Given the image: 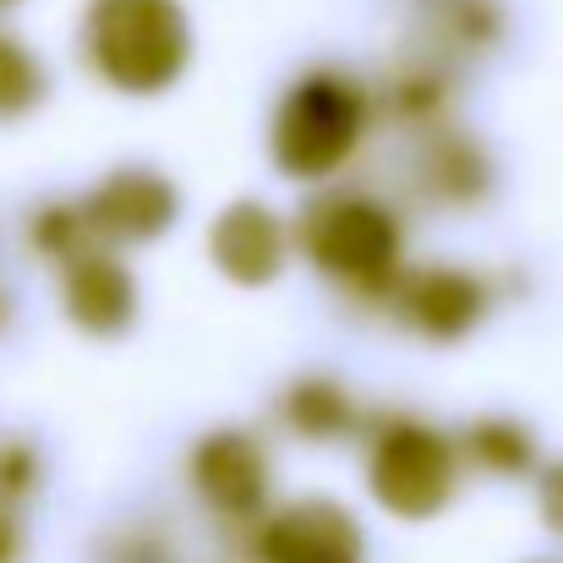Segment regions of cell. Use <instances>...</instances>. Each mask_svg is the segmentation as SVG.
<instances>
[{"instance_id":"6da1fadb","label":"cell","mask_w":563,"mask_h":563,"mask_svg":"<svg viewBox=\"0 0 563 563\" xmlns=\"http://www.w3.org/2000/svg\"><path fill=\"white\" fill-rule=\"evenodd\" d=\"M93 77L121 93H165L191 60V16L181 0H93L82 16Z\"/></svg>"},{"instance_id":"7a4b0ae2","label":"cell","mask_w":563,"mask_h":563,"mask_svg":"<svg viewBox=\"0 0 563 563\" xmlns=\"http://www.w3.org/2000/svg\"><path fill=\"white\" fill-rule=\"evenodd\" d=\"M362 132H367V93L340 71H312L279 99L268 126V154L279 176L323 181L356 154Z\"/></svg>"},{"instance_id":"3957f363","label":"cell","mask_w":563,"mask_h":563,"mask_svg":"<svg viewBox=\"0 0 563 563\" xmlns=\"http://www.w3.org/2000/svg\"><path fill=\"white\" fill-rule=\"evenodd\" d=\"M296 246L312 268L362 296H388L399 279V219L362 191L312 197L296 219Z\"/></svg>"},{"instance_id":"277c9868","label":"cell","mask_w":563,"mask_h":563,"mask_svg":"<svg viewBox=\"0 0 563 563\" xmlns=\"http://www.w3.org/2000/svg\"><path fill=\"white\" fill-rule=\"evenodd\" d=\"M367 487L394 520H432L460 487V443L421 421H388L373 438Z\"/></svg>"},{"instance_id":"5b68a950","label":"cell","mask_w":563,"mask_h":563,"mask_svg":"<svg viewBox=\"0 0 563 563\" xmlns=\"http://www.w3.org/2000/svg\"><path fill=\"white\" fill-rule=\"evenodd\" d=\"M263 563H367V537L340 498H301L263 520Z\"/></svg>"},{"instance_id":"8992f818","label":"cell","mask_w":563,"mask_h":563,"mask_svg":"<svg viewBox=\"0 0 563 563\" xmlns=\"http://www.w3.org/2000/svg\"><path fill=\"white\" fill-rule=\"evenodd\" d=\"M383 301L416 334H427L438 345H454V340H465L482 323L487 285L476 274H465V268H399V279L388 285Z\"/></svg>"},{"instance_id":"52a82bcc","label":"cell","mask_w":563,"mask_h":563,"mask_svg":"<svg viewBox=\"0 0 563 563\" xmlns=\"http://www.w3.org/2000/svg\"><path fill=\"white\" fill-rule=\"evenodd\" d=\"M191 487L230 520H257L268 509V454L252 432L219 427L191 449Z\"/></svg>"},{"instance_id":"ba28073f","label":"cell","mask_w":563,"mask_h":563,"mask_svg":"<svg viewBox=\"0 0 563 563\" xmlns=\"http://www.w3.org/2000/svg\"><path fill=\"white\" fill-rule=\"evenodd\" d=\"M82 208L104 241H159L181 213V191L170 176H159L148 165H126L88 191Z\"/></svg>"},{"instance_id":"9c48e42d","label":"cell","mask_w":563,"mask_h":563,"mask_svg":"<svg viewBox=\"0 0 563 563\" xmlns=\"http://www.w3.org/2000/svg\"><path fill=\"white\" fill-rule=\"evenodd\" d=\"M208 257L241 290L274 285L279 268H285V224H279V213L263 208L257 197H235L208 224Z\"/></svg>"},{"instance_id":"30bf717a","label":"cell","mask_w":563,"mask_h":563,"mask_svg":"<svg viewBox=\"0 0 563 563\" xmlns=\"http://www.w3.org/2000/svg\"><path fill=\"white\" fill-rule=\"evenodd\" d=\"M60 301H66V318L82 334L115 340L137 318V279H132V268L121 257H110L104 246H93V252H82V257L66 263Z\"/></svg>"},{"instance_id":"8fae6325","label":"cell","mask_w":563,"mask_h":563,"mask_svg":"<svg viewBox=\"0 0 563 563\" xmlns=\"http://www.w3.org/2000/svg\"><path fill=\"white\" fill-rule=\"evenodd\" d=\"M285 421H290L296 438L334 443V438H345L356 427V405H351V394L334 377H301L285 394Z\"/></svg>"},{"instance_id":"7c38bea8","label":"cell","mask_w":563,"mask_h":563,"mask_svg":"<svg viewBox=\"0 0 563 563\" xmlns=\"http://www.w3.org/2000/svg\"><path fill=\"white\" fill-rule=\"evenodd\" d=\"M427 187L454 208H471L482 191L493 187V165L471 137H438L427 154Z\"/></svg>"},{"instance_id":"4fadbf2b","label":"cell","mask_w":563,"mask_h":563,"mask_svg":"<svg viewBox=\"0 0 563 563\" xmlns=\"http://www.w3.org/2000/svg\"><path fill=\"white\" fill-rule=\"evenodd\" d=\"M460 449L471 454V465H482V471H493V476H526V471L537 465V443H531V432H526L520 421H509V416H487V421H476V427L465 432Z\"/></svg>"},{"instance_id":"5bb4252c","label":"cell","mask_w":563,"mask_h":563,"mask_svg":"<svg viewBox=\"0 0 563 563\" xmlns=\"http://www.w3.org/2000/svg\"><path fill=\"white\" fill-rule=\"evenodd\" d=\"M104 235L93 230V219H88V208L82 202H44L38 213H33V246L49 257V263H71V257H82V252H93Z\"/></svg>"},{"instance_id":"9a60e30c","label":"cell","mask_w":563,"mask_h":563,"mask_svg":"<svg viewBox=\"0 0 563 563\" xmlns=\"http://www.w3.org/2000/svg\"><path fill=\"white\" fill-rule=\"evenodd\" d=\"M38 99H44V66H38V55L22 38L0 33V121L27 115Z\"/></svg>"},{"instance_id":"2e32d148","label":"cell","mask_w":563,"mask_h":563,"mask_svg":"<svg viewBox=\"0 0 563 563\" xmlns=\"http://www.w3.org/2000/svg\"><path fill=\"white\" fill-rule=\"evenodd\" d=\"M27 482H33V449L5 443V449H0V498H22Z\"/></svg>"},{"instance_id":"e0dca14e","label":"cell","mask_w":563,"mask_h":563,"mask_svg":"<svg viewBox=\"0 0 563 563\" xmlns=\"http://www.w3.org/2000/svg\"><path fill=\"white\" fill-rule=\"evenodd\" d=\"M537 504H542V520L563 537V460L542 471V482H537Z\"/></svg>"},{"instance_id":"ac0fdd59","label":"cell","mask_w":563,"mask_h":563,"mask_svg":"<svg viewBox=\"0 0 563 563\" xmlns=\"http://www.w3.org/2000/svg\"><path fill=\"white\" fill-rule=\"evenodd\" d=\"M5 5H16V0H0V11H5Z\"/></svg>"}]
</instances>
